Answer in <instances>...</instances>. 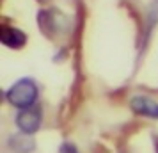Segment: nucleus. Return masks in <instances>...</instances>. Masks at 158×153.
<instances>
[{
    "mask_svg": "<svg viewBox=\"0 0 158 153\" xmlns=\"http://www.w3.org/2000/svg\"><path fill=\"white\" fill-rule=\"evenodd\" d=\"M37 95H39L37 84L32 79H20L7 89L6 98L13 107H18V109L23 110V109H30L36 103Z\"/></svg>",
    "mask_w": 158,
    "mask_h": 153,
    "instance_id": "obj_1",
    "label": "nucleus"
},
{
    "mask_svg": "<svg viewBox=\"0 0 158 153\" xmlns=\"http://www.w3.org/2000/svg\"><path fill=\"white\" fill-rule=\"evenodd\" d=\"M66 25H68L66 16L60 15L55 9H48V11L39 13V27L46 34H57V32L66 29Z\"/></svg>",
    "mask_w": 158,
    "mask_h": 153,
    "instance_id": "obj_2",
    "label": "nucleus"
},
{
    "mask_svg": "<svg viewBox=\"0 0 158 153\" xmlns=\"http://www.w3.org/2000/svg\"><path fill=\"white\" fill-rule=\"evenodd\" d=\"M41 117L43 116H41V110L39 109H34V107H30V109H23V110H20L18 116H16V126L20 128V132L32 135L34 132L39 130Z\"/></svg>",
    "mask_w": 158,
    "mask_h": 153,
    "instance_id": "obj_3",
    "label": "nucleus"
},
{
    "mask_svg": "<svg viewBox=\"0 0 158 153\" xmlns=\"http://www.w3.org/2000/svg\"><path fill=\"white\" fill-rule=\"evenodd\" d=\"M130 107H131V110H133L135 114L158 119V102L151 100L149 96H142V95L133 96V98L130 100Z\"/></svg>",
    "mask_w": 158,
    "mask_h": 153,
    "instance_id": "obj_4",
    "label": "nucleus"
},
{
    "mask_svg": "<svg viewBox=\"0 0 158 153\" xmlns=\"http://www.w3.org/2000/svg\"><path fill=\"white\" fill-rule=\"evenodd\" d=\"M0 39H2V43L6 45L7 48H22L23 45L27 43V36L23 34L20 29H16V27H9V25H4L2 30H0Z\"/></svg>",
    "mask_w": 158,
    "mask_h": 153,
    "instance_id": "obj_5",
    "label": "nucleus"
},
{
    "mask_svg": "<svg viewBox=\"0 0 158 153\" xmlns=\"http://www.w3.org/2000/svg\"><path fill=\"white\" fill-rule=\"evenodd\" d=\"M9 148L15 153H32L34 148H36V141L30 137L29 134L20 132V134L9 137Z\"/></svg>",
    "mask_w": 158,
    "mask_h": 153,
    "instance_id": "obj_6",
    "label": "nucleus"
},
{
    "mask_svg": "<svg viewBox=\"0 0 158 153\" xmlns=\"http://www.w3.org/2000/svg\"><path fill=\"white\" fill-rule=\"evenodd\" d=\"M60 153H78V150H77V148H75L73 144L66 142V144L60 146Z\"/></svg>",
    "mask_w": 158,
    "mask_h": 153,
    "instance_id": "obj_7",
    "label": "nucleus"
}]
</instances>
